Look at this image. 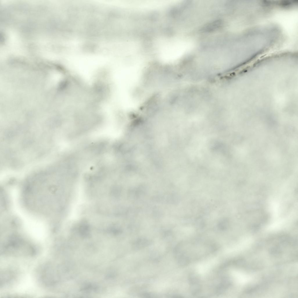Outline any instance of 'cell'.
I'll use <instances>...</instances> for the list:
<instances>
[{
    "mask_svg": "<svg viewBox=\"0 0 298 298\" xmlns=\"http://www.w3.org/2000/svg\"><path fill=\"white\" fill-rule=\"evenodd\" d=\"M189 281L191 294L194 295L198 294L201 290L200 279L196 274L192 273L189 275Z\"/></svg>",
    "mask_w": 298,
    "mask_h": 298,
    "instance_id": "cell-1",
    "label": "cell"
},
{
    "mask_svg": "<svg viewBox=\"0 0 298 298\" xmlns=\"http://www.w3.org/2000/svg\"><path fill=\"white\" fill-rule=\"evenodd\" d=\"M230 281L229 279L226 277H223L221 281L217 286L216 290V293L217 295H220L224 292L230 286Z\"/></svg>",
    "mask_w": 298,
    "mask_h": 298,
    "instance_id": "cell-2",
    "label": "cell"
},
{
    "mask_svg": "<svg viewBox=\"0 0 298 298\" xmlns=\"http://www.w3.org/2000/svg\"><path fill=\"white\" fill-rule=\"evenodd\" d=\"M152 242L147 239L145 238H140L137 240L134 244V248L136 249H139L151 245Z\"/></svg>",
    "mask_w": 298,
    "mask_h": 298,
    "instance_id": "cell-3",
    "label": "cell"
},
{
    "mask_svg": "<svg viewBox=\"0 0 298 298\" xmlns=\"http://www.w3.org/2000/svg\"><path fill=\"white\" fill-rule=\"evenodd\" d=\"M228 226V221L226 218L222 219L219 221L218 224V227L220 230H226Z\"/></svg>",
    "mask_w": 298,
    "mask_h": 298,
    "instance_id": "cell-4",
    "label": "cell"
},
{
    "mask_svg": "<svg viewBox=\"0 0 298 298\" xmlns=\"http://www.w3.org/2000/svg\"><path fill=\"white\" fill-rule=\"evenodd\" d=\"M140 295L143 297H154V296H156L154 294L148 292L143 293Z\"/></svg>",
    "mask_w": 298,
    "mask_h": 298,
    "instance_id": "cell-5",
    "label": "cell"
}]
</instances>
